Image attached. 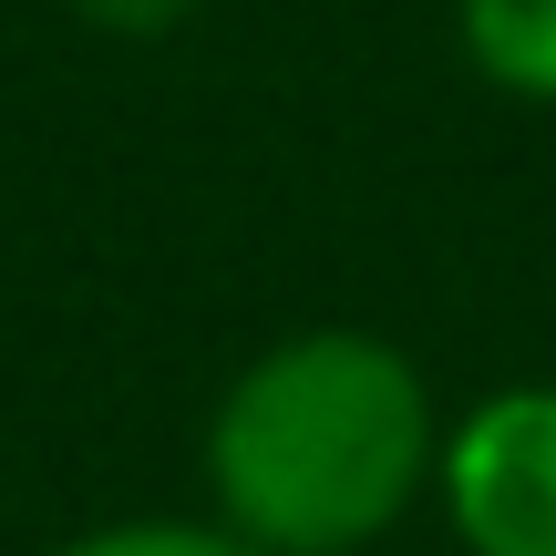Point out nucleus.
I'll list each match as a JSON object with an SVG mask.
<instances>
[{"label":"nucleus","mask_w":556,"mask_h":556,"mask_svg":"<svg viewBox=\"0 0 556 556\" xmlns=\"http://www.w3.org/2000/svg\"><path fill=\"white\" fill-rule=\"evenodd\" d=\"M443 464L433 381L402 340L319 319L248 361L206 413V505L268 556L381 546Z\"/></svg>","instance_id":"1"},{"label":"nucleus","mask_w":556,"mask_h":556,"mask_svg":"<svg viewBox=\"0 0 556 556\" xmlns=\"http://www.w3.org/2000/svg\"><path fill=\"white\" fill-rule=\"evenodd\" d=\"M433 495L464 556H556V381H505L443 422Z\"/></svg>","instance_id":"2"},{"label":"nucleus","mask_w":556,"mask_h":556,"mask_svg":"<svg viewBox=\"0 0 556 556\" xmlns=\"http://www.w3.org/2000/svg\"><path fill=\"white\" fill-rule=\"evenodd\" d=\"M454 41L495 93L556 103V0H454Z\"/></svg>","instance_id":"3"},{"label":"nucleus","mask_w":556,"mask_h":556,"mask_svg":"<svg viewBox=\"0 0 556 556\" xmlns=\"http://www.w3.org/2000/svg\"><path fill=\"white\" fill-rule=\"evenodd\" d=\"M41 556H268V546H248L238 526H217V516H124V526H83V536H62V546H41Z\"/></svg>","instance_id":"4"},{"label":"nucleus","mask_w":556,"mask_h":556,"mask_svg":"<svg viewBox=\"0 0 556 556\" xmlns=\"http://www.w3.org/2000/svg\"><path fill=\"white\" fill-rule=\"evenodd\" d=\"M62 11L83 31H103V41H176L197 21V0H62Z\"/></svg>","instance_id":"5"}]
</instances>
